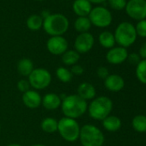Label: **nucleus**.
<instances>
[{"instance_id": "obj_37", "label": "nucleus", "mask_w": 146, "mask_h": 146, "mask_svg": "<svg viewBox=\"0 0 146 146\" xmlns=\"http://www.w3.org/2000/svg\"><path fill=\"white\" fill-rule=\"evenodd\" d=\"M31 146H46L45 144H42V143H35V144H33Z\"/></svg>"}, {"instance_id": "obj_6", "label": "nucleus", "mask_w": 146, "mask_h": 146, "mask_svg": "<svg viewBox=\"0 0 146 146\" xmlns=\"http://www.w3.org/2000/svg\"><path fill=\"white\" fill-rule=\"evenodd\" d=\"M115 42L122 47H129L137 40V33L135 29V26L128 22L120 23L113 34Z\"/></svg>"}, {"instance_id": "obj_3", "label": "nucleus", "mask_w": 146, "mask_h": 146, "mask_svg": "<svg viewBox=\"0 0 146 146\" xmlns=\"http://www.w3.org/2000/svg\"><path fill=\"white\" fill-rule=\"evenodd\" d=\"M43 29L51 36H62L69 29V21L62 14H50L43 19Z\"/></svg>"}, {"instance_id": "obj_34", "label": "nucleus", "mask_w": 146, "mask_h": 146, "mask_svg": "<svg viewBox=\"0 0 146 146\" xmlns=\"http://www.w3.org/2000/svg\"><path fill=\"white\" fill-rule=\"evenodd\" d=\"M138 54L142 59H146V42H144L139 48Z\"/></svg>"}, {"instance_id": "obj_8", "label": "nucleus", "mask_w": 146, "mask_h": 146, "mask_svg": "<svg viewBox=\"0 0 146 146\" xmlns=\"http://www.w3.org/2000/svg\"><path fill=\"white\" fill-rule=\"evenodd\" d=\"M88 17L91 24L97 28H107L112 23L113 21L111 12L103 6H96L92 8Z\"/></svg>"}, {"instance_id": "obj_15", "label": "nucleus", "mask_w": 146, "mask_h": 146, "mask_svg": "<svg viewBox=\"0 0 146 146\" xmlns=\"http://www.w3.org/2000/svg\"><path fill=\"white\" fill-rule=\"evenodd\" d=\"M62 99L55 93H47L42 97L41 105L48 111H53L60 108Z\"/></svg>"}, {"instance_id": "obj_22", "label": "nucleus", "mask_w": 146, "mask_h": 146, "mask_svg": "<svg viewBox=\"0 0 146 146\" xmlns=\"http://www.w3.org/2000/svg\"><path fill=\"white\" fill-rule=\"evenodd\" d=\"M40 128L46 133H54L58 131V120L52 117H46L41 121Z\"/></svg>"}, {"instance_id": "obj_32", "label": "nucleus", "mask_w": 146, "mask_h": 146, "mask_svg": "<svg viewBox=\"0 0 146 146\" xmlns=\"http://www.w3.org/2000/svg\"><path fill=\"white\" fill-rule=\"evenodd\" d=\"M70 72L72 73L73 76H81L84 74V69L82 65L78 64H76L74 65H72L71 68L70 69Z\"/></svg>"}, {"instance_id": "obj_19", "label": "nucleus", "mask_w": 146, "mask_h": 146, "mask_svg": "<svg viewBox=\"0 0 146 146\" xmlns=\"http://www.w3.org/2000/svg\"><path fill=\"white\" fill-rule=\"evenodd\" d=\"M35 65L30 58H22L17 63V71L23 77H29L34 70Z\"/></svg>"}, {"instance_id": "obj_14", "label": "nucleus", "mask_w": 146, "mask_h": 146, "mask_svg": "<svg viewBox=\"0 0 146 146\" xmlns=\"http://www.w3.org/2000/svg\"><path fill=\"white\" fill-rule=\"evenodd\" d=\"M104 86L111 92H119L125 87V81L123 78L118 74H109L104 80Z\"/></svg>"}, {"instance_id": "obj_36", "label": "nucleus", "mask_w": 146, "mask_h": 146, "mask_svg": "<svg viewBox=\"0 0 146 146\" xmlns=\"http://www.w3.org/2000/svg\"><path fill=\"white\" fill-rule=\"evenodd\" d=\"M7 146H22V145L19 144V143H10V144H8Z\"/></svg>"}, {"instance_id": "obj_26", "label": "nucleus", "mask_w": 146, "mask_h": 146, "mask_svg": "<svg viewBox=\"0 0 146 146\" xmlns=\"http://www.w3.org/2000/svg\"><path fill=\"white\" fill-rule=\"evenodd\" d=\"M55 74H56L57 78L60 82L64 83V84L70 83L72 80V78H73V75H72V73L70 72V70L69 69L65 68V67H63V66H60L56 70Z\"/></svg>"}, {"instance_id": "obj_27", "label": "nucleus", "mask_w": 146, "mask_h": 146, "mask_svg": "<svg viewBox=\"0 0 146 146\" xmlns=\"http://www.w3.org/2000/svg\"><path fill=\"white\" fill-rule=\"evenodd\" d=\"M136 77L140 83L146 84V59H142L136 66Z\"/></svg>"}, {"instance_id": "obj_25", "label": "nucleus", "mask_w": 146, "mask_h": 146, "mask_svg": "<svg viewBox=\"0 0 146 146\" xmlns=\"http://www.w3.org/2000/svg\"><path fill=\"white\" fill-rule=\"evenodd\" d=\"M26 25L29 29L32 31H38L43 26V18L39 15H32L27 19Z\"/></svg>"}, {"instance_id": "obj_39", "label": "nucleus", "mask_w": 146, "mask_h": 146, "mask_svg": "<svg viewBox=\"0 0 146 146\" xmlns=\"http://www.w3.org/2000/svg\"><path fill=\"white\" fill-rule=\"evenodd\" d=\"M38 1H44V0H38Z\"/></svg>"}, {"instance_id": "obj_18", "label": "nucleus", "mask_w": 146, "mask_h": 146, "mask_svg": "<svg viewBox=\"0 0 146 146\" xmlns=\"http://www.w3.org/2000/svg\"><path fill=\"white\" fill-rule=\"evenodd\" d=\"M121 119L115 115H109L102 120V125L105 130L110 132H115L121 127Z\"/></svg>"}, {"instance_id": "obj_17", "label": "nucleus", "mask_w": 146, "mask_h": 146, "mask_svg": "<svg viewBox=\"0 0 146 146\" xmlns=\"http://www.w3.org/2000/svg\"><path fill=\"white\" fill-rule=\"evenodd\" d=\"M72 10L78 17H88L92 10V4L89 0H75L72 5Z\"/></svg>"}, {"instance_id": "obj_10", "label": "nucleus", "mask_w": 146, "mask_h": 146, "mask_svg": "<svg viewBox=\"0 0 146 146\" xmlns=\"http://www.w3.org/2000/svg\"><path fill=\"white\" fill-rule=\"evenodd\" d=\"M95 38L92 34L82 33L79 34L74 41V50L77 51L79 54L89 52L94 46Z\"/></svg>"}, {"instance_id": "obj_13", "label": "nucleus", "mask_w": 146, "mask_h": 146, "mask_svg": "<svg viewBox=\"0 0 146 146\" xmlns=\"http://www.w3.org/2000/svg\"><path fill=\"white\" fill-rule=\"evenodd\" d=\"M23 104L30 108V109H35L39 108L41 105L42 102V97L40 95L39 92H37L35 90H29V91L23 93V97H22Z\"/></svg>"}, {"instance_id": "obj_31", "label": "nucleus", "mask_w": 146, "mask_h": 146, "mask_svg": "<svg viewBox=\"0 0 146 146\" xmlns=\"http://www.w3.org/2000/svg\"><path fill=\"white\" fill-rule=\"evenodd\" d=\"M127 60L128 62L132 64V65H137L138 63L142 60V58H140L139 54L138 53H136V52H132V53H130L128 54V57H127Z\"/></svg>"}, {"instance_id": "obj_7", "label": "nucleus", "mask_w": 146, "mask_h": 146, "mask_svg": "<svg viewBox=\"0 0 146 146\" xmlns=\"http://www.w3.org/2000/svg\"><path fill=\"white\" fill-rule=\"evenodd\" d=\"M28 78L30 86L35 90L46 89L52 82L51 73L45 68H35Z\"/></svg>"}, {"instance_id": "obj_9", "label": "nucleus", "mask_w": 146, "mask_h": 146, "mask_svg": "<svg viewBox=\"0 0 146 146\" xmlns=\"http://www.w3.org/2000/svg\"><path fill=\"white\" fill-rule=\"evenodd\" d=\"M129 17L136 21L146 19V0H129L125 8Z\"/></svg>"}, {"instance_id": "obj_20", "label": "nucleus", "mask_w": 146, "mask_h": 146, "mask_svg": "<svg viewBox=\"0 0 146 146\" xmlns=\"http://www.w3.org/2000/svg\"><path fill=\"white\" fill-rule=\"evenodd\" d=\"M98 40L100 45L107 49H111L115 45V39L113 33L110 31H103L99 35Z\"/></svg>"}, {"instance_id": "obj_38", "label": "nucleus", "mask_w": 146, "mask_h": 146, "mask_svg": "<svg viewBox=\"0 0 146 146\" xmlns=\"http://www.w3.org/2000/svg\"><path fill=\"white\" fill-rule=\"evenodd\" d=\"M0 132H1V125H0Z\"/></svg>"}, {"instance_id": "obj_12", "label": "nucleus", "mask_w": 146, "mask_h": 146, "mask_svg": "<svg viewBox=\"0 0 146 146\" xmlns=\"http://www.w3.org/2000/svg\"><path fill=\"white\" fill-rule=\"evenodd\" d=\"M128 52L126 48L122 46H113L109 49L106 54L107 61L111 64H120L127 60Z\"/></svg>"}, {"instance_id": "obj_33", "label": "nucleus", "mask_w": 146, "mask_h": 146, "mask_svg": "<svg viewBox=\"0 0 146 146\" xmlns=\"http://www.w3.org/2000/svg\"><path fill=\"white\" fill-rule=\"evenodd\" d=\"M96 73H97V76L99 77V78L103 79V80H105L109 76L108 69L107 67H105V66H100V67H98V69L96 70Z\"/></svg>"}, {"instance_id": "obj_24", "label": "nucleus", "mask_w": 146, "mask_h": 146, "mask_svg": "<svg viewBox=\"0 0 146 146\" xmlns=\"http://www.w3.org/2000/svg\"><path fill=\"white\" fill-rule=\"evenodd\" d=\"M131 126L137 132H146V116L143 114L136 115L131 120Z\"/></svg>"}, {"instance_id": "obj_4", "label": "nucleus", "mask_w": 146, "mask_h": 146, "mask_svg": "<svg viewBox=\"0 0 146 146\" xmlns=\"http://www.w3.org/2000/svg\"><path fill=\"white\" fill-rule=\"evenodd\" d=\"M78 139L82 146H102L105 142L103 132L91 124H86L81 127Z\"/></svg>"}, {"instance_id": "obj_35", "label": "nucleus", "mask_w": 146, "mask_h": 146, "mask_svg": "<svg viewBox=\"0 0 146 146\" xmlns=\"http://www.w3.org/2000/svg\"><path fill=\"white\" fill-rule=\"evenodd\" d=\"M89 1L91 3V4H102V3H104L107 0H89Z\"/></svg>"}, {"instance_id": "obj_11", "label": "nucleus", "mask_w": 146, "mask_h": 146, "mask_svg": "<svg viewBox=\"0 0 146 146\" xmlns=\"http://www.w3.org/2000/svg\"><path fill=\"white\" fill-rule=\"evenodd\" d=\"M46 49L52 55H62L68 50V41L63 36H51L46 41Z\"/></svg>"}, {"instance_id": "obj_16", "label": "nucleus", "mask_w": 146, "mask_h": 146, "mask_svg": "<svg viewBox=\"0 0 146 146\" xmlns=\"http://www.w3.org/2000/svg\"><path fill=\"white\" fill-rule=\"evenodd\" d=\"M77 95L79 96L82 99L88 101H92L94 98L96 97V90L93 84L88 82H84L79 84L77 90Z\"/></svg>"}, {"instance_id": "obj_21", "label": "nucleus", "mask_w": 146, "mask_h": 146, "mask_svg": "<svg viewBox=\"0 0 146 146\" xmlns=\"http://www.w3.org/2000/svg\"><path fill=\"white\" fill-rule=\"evenodd\" d=\"M80 59V54L75 50H67L61 55V60L64 64L67 66H72L76 64Z\"/></svg>"}, {"instance_id": "obj_29", "label": "nucleus", "mask_w": 146, "mask_h": 146, "mask_svg": "<svg viewBox=\"0 0 146 146\" xmlns=\"http://www.w3.org/2000/svg\"><path fill=\"white\" fill-rule=\"evenodd\" d=\"M126 0H108L109 6L114 11H122L125 8Z\"/></svg>"}, {"instance_id": "obj_2", "label": "nucleus", "mask_w": 146, "mask_h": 146, "mask_svg": "<svg viewBox=\"0 0 146 146\" xmlns=\"http://www.w3.org/2000/svg\"><path fill=\"white\" fill-rule=\"evenodd\" d=\"M113 110V102L108 96H101L94 98L88 105L90 116L95 120L102 121L110 115Z\"/></svg>"}, {"instance_id": "obj_30", "label": "nucleus", "mask_w": 146, "mask_h": 146, "mask_svg": "<svg viewBox=\"0 0 146 146\" xmlns=\"http://www.w3.org/2000/svg\"><path fill=\"white\" fill-rule=\"evenodd\" d=\"M17 90L22 92V93H25L27 91H29L30 90V84L29 83L28 80L26 79H21L17 82Z\"/></svg>"}, {"instance_id": "obj_28", "label": "nucleus", "mask_w": 146, "mask_h": 146, "mask_svg": "<svg viewBox=\"0 0 146 146\" xmlns=\"http://www.w3.org/2000/svg\"><path fill=\"white\" fill-rule=\"evenodd\" d=\"M135 29L137 36L146 38V19L138 21L135 26Z\"/></svg>"}, {"instance_id": "obj_1", "label": "nucleus", "mask_w": 146, "mask_h": 146, "mask_svg": "<svg viewBox=\"0 0 146 146\" xmlns=\"http://www.w3.org/2000/svg\"><path fill=\"white\" fill-rule=\"evenodd\" d=\"M61 111L64 117L77 119L88 110V102L77 94L65 96L61 102Z\"/></svg>"}, {"instance_id": "obj_23", "label": "nucleus", "mask_w": 146, "mask_h": 146, "mask_svg": "<svg viewBox=\"0 0 146 146\" xmlns=\"http://www.w3.org/2000/svg\"><path fill=\"white\" fill-rule=\"evenodd\" d=\"M92 24L88 17H78L74 23V29L79 34L87 33L90 29Z\"/></svg>"}, {"instance_id": "obj_5", "label": "nucleus", "mask_w": 146, "mask_h": 146, "mask_svg": "<svg viewBox=\"0 0 146 146\" xmlns=\"http://www.w3.org/2000/svg\"><path fill=\"white\" fill-rule=\"evenodd\" d=\"M80 125L77 119L63 117L58 120V132L66 142L73 143L79 138Z\"/></svg>"}]
</instances>
